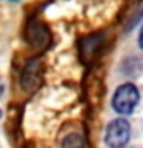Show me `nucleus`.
Masks as SVG:
<instances>
[{
	"label": "nucleus",
	"instance_id": "7",
	"mask_svg": "<svg viewBox=\"0 0 143 148\" xmlns=\"http://www.w3.org/2000/svg\"><path fill=\"white\" fill-rule=\"evenodd\" d=\"M0 119H2V110H0Z\"/></svg>",
	"mask_w": 143,
	"mask_h": 148
},
{
	"label": "nucleus",
	"instance_id": "8",
	"mask_svg": "<svg viewBox=\"0 0 143 148\" xmlns=\"http://www.w3.org/2000/svg\"><path fill=\"white\" fill-rule=\"evenodd\" d=\"M11 2H18V0H11Z\"/></svg>",
	"mask_w": 143,
	"mask_h": 148
},
{
	"label": "nucleus",
	"instance_id": "1",
	"mask_svg": "<svg viewBox=\"0 0 143 148\" xmlns=\"http://www.w3.org/2000/svg\"><path fill=\"white\" fill-rule=\"evenodd\" d=\"M140 99V91L134 83H123L118 86L112 97V108L118 114H131Z\"/></svg>",
	"mask_w": 143,
	"mask_h": 148
},
{
	"label": "nucleus",
	"instance_id": "3",
	"mask_svg": "<svg viewBox=\"0 0 143 148\" xmlns=\"http://www.w3.org/2000/svg\"><path fill=\"white\" fill-rule=\"evenodd\" d=\"M42 77H43V65L40 60L32 59L26 63L22 73V86L26 91H32L40 85Z\"/></svg>",
	"mask_w": 143,
	"mask_h": 148
},
{
	"label": "nucleus",
	"instance_id": "4",
	"mask_svg": "<svg viewBox=\"0 0 143 148\" xmlns=\"http://www.w3.org/2000/svg\"><path fill=\"white\" fill-rule=\"evenodd\" d=\"M51 39L48 28L45 26V23L42 22H32L29 26H28V32H26V40L29 42L31 46L34 48H46L48 46V42Z\"/></svg>",
	"mask_w": 143,
	"mask_h": 148
},
{
	"label": "nucleus",
	"instance_id": "5",
	"mask_svg": "<svg viewBox=\"0 0 143 148\" xmlns=\"http://www.w3.org/2000/svg\"><path fill=\"white\" fill-rule=\"evenodd\" d=\"M62 148H85V139L78 133L68 134L62 142Z\"/></svg>",
	"mask_w": 143,
	"mask_h": 148
},
{
	"label": "nucleus",
	"instance_id": "2",
	"mask_svg": "<svg viewBox=\"0 0 143 148\" xmlns=\"http://www.w3.org/2000/svg\"><path fill=\"white\" fill-rule=\"evenodd\" d=\"M131 139V125L126 119L111 120L105 131V143L109 148H125Z\"/></svg>",
	"mask_w": 143,
	"mask_h": 148
},
{
	"label": "nucleus",
	"instance_id": "6",
	"mask_svg": "<svg viewBox=\"0 0 143 148\" xmlns=\"http://www.w3.org/2000/svg\"><path fill=\"white\" fill-rule=\"evenodd\" d=\"M123 65H129V69H125V73H126V76H138V73H140L142 69V62L138 57H129L125 60Z\"/></svg>",
	"mask_w": 143,
	"mask_h": 148
}]
</instances>
